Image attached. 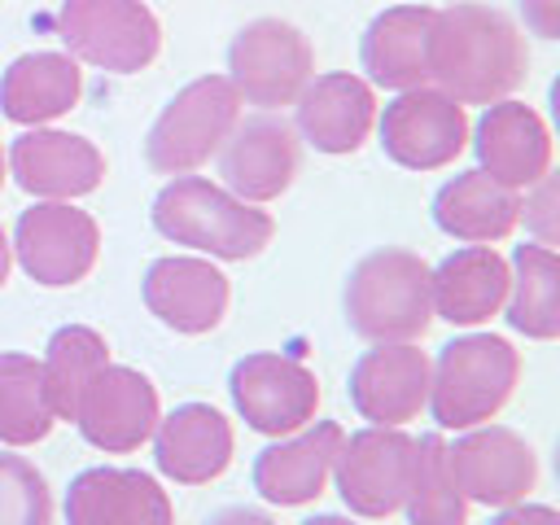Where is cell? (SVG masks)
<instances>
[{"instance_id": "obj_25", "label": "cell", "mask_w": 560, "mask_h": 525, "mask_svg": "<svg viewBox=\"0 0 560 525\" xmlns=\"http://www.w3.org/2000/svg\"><path fill=\"white\" fill-rule=\"evenodd\" d=\"M79 92L83 79L70 52H22L0 74V114L22 127H39L70 114Z\"/></svg>"}, {"instance_id": "obj_33", "label": "cell", "mask_w": 560, "mask_h": 525, "mask_svg": "<svg viewBox=\"0 0 560 525\" xmlns=\"http://www.w3.org/2000/svg\"><path fill=\"white\" fill-rule=\"evenodd\" d=\"M525 9V26L542 39H556L560 35V0H521Z\"/></svg>"}, {"instance_id": "obj_35", "label": "cell", "mask_w": 560, "mask_h": 525, "mask_svg": "<svg viewBox=\"0 0 560 525\" xmlns=\"http://www.w3.org/2000/svg\"><path fill=\"white\" fill-rule=\"evenodd\" d=\"M206 525H276V521L262 516V512H254V508H223V512H214Z\"/></svg>"}, {"instance_id": "obj_23", "label": "cell", "mask_w": 560, "mask_h": 525, "mask_svg": "<svg viewBox=\"0 0 560 525\" xmlns=\"http://www.w3.org/2000/svg\"><path fill=\"white\" fill-rule=\"evenodd\" d=\"M508 280H512V271L490 245H464V249L446 254L438 262V271H429L433 315H442L446 324H459V328L486 324L490 315L503 311Z\"/></svg>"}, {"instance_id": "obj_8", "label": "cell", "mask_w": 560, "mask_h": 525, "mask_svg": "<svg viewBox=\"0 0 560 525\" xmlns=\"http://www.w3.org/2000/svg\"><path fill=\"white\" fill-rule=\"evenodd\" d=\"M232 402L245 416L249 429L284 438L315 420L319 407V381L302 359L289 354H245L228 376Z\"/></svg>"}, {"instance_id": "obj_13", "label": "cell", "mask_w": 560, "mask_h": 525, "mask_svg": "<svg viewBox=\"0 0 560 525\" xmlns=\"http://www.w3.org/2000/svg\"><path fill=\"white\" fill-rule=\"evenodd\" d=\"M446 464H451L459 494L477 499L486 508H512L538 481V459H534L529 442L503 424L464 433L455 446H446Z\"/></svg>"}, {"instance_id": "obj_19", "label": "cell", "mask_w": 560, "mask_h": 525, "mask_svg": "<svg viewBox=\"0 0 560 525\" xmlns=\"http://www.w3.org/2000/svg\"><path fill=\"white\" fill-rule=\"evenodd\" d=\"M144 306L175 332H210L228 311V276L206 258H158L144 271Z\"/></svg>"}, {"instance_id": "obj_17", "label": "cell", "mask_w": 560, "mask_h": 525, "mask_svg": "<svg viewBox=\"0 0 560 525\" xmlns=\"http://www.w3.org/2000/svg\"><path fill=\"white\" fill-rule=\"evenodd\" d=\"M70 525H175L166 490L140 468H88L66 490Z\"/></svg>"}, {"instance_id": "obj_29", "label": "cell", "mask_w": 560, "mask_h": 525, "mask_svg": "<svg viewBox=\"0 0 560 525\" xmlns=\"http://www.w3.org/2000/svg\"><path fill=\"white\" fill-rule=\"evenodd\" d=\"M402 503L411 525H468V508L451 477L442 433H424L420 442H411V481Z\"/></svg>"}, {"instance_id": "obj_20", "label": "cell", "mask_w": 560, "mask_h": 525, "mask_svg": "<svg viewBox=\"0 0 560 525\" xmlns=\"http://www.w3.org/2000/svg\"><path fill=\"white\" fill-rule=\"evenodd\" d=\"M153 459L171 481L206 486L232 459V424L210 402H184L153 424Z\"/></svg>"}, {"instance_id": "obj_31", "label": "cell", "mask_w": 560, "mask_h": 525, "mask_svg": "<svg viewBox=\"0 0 560 525\" xmlns=\"http://www.w3.org/2000/svg\"><path fill=\"white\" fill-rule=\"evenodd\" d=\"M0 525H52L48 481L22 455H0Z\"/></svg>"}, {"instance_id": "obj_12", "label": "cell", "mask_w": 560, "mask_h": 525, "mask_svg": "<svg viewBox=\"0 0 560 525\" xmlns=\"http://www.w3.org/2000/svg\"><path fill=\"white\" fill-rule=\"evenodd\" d=\"M74 424H79L83 442H92L96 451H109V455L136 451L144 438H153L158 389L136 368L101 363L92 372V381L83 385V394H79Z\"/></svg>"}, {"instance_id": "obj_5", "label": "cell", "mask_w": 560, "mask_h": 525, "mask_svg": "<svg viewBox=\"0 0 560 525\" xmlns=\"http://www.w3.org/2000/svg\"><path fill=\"white\" fill-rule=\"evenodd\" d=\"M241 122V92L228 74H201L184 83L171 105L158 114L144 140V158L162 175H188L197 171Z\"/></svg>"}, {"instance_id": "obj_4", "label": "cell", "mask_w": 560, "mask_h": 525, "mask_svg": "<svg viewBox=\"0 0 560 525\" xmlns=\"http://www.w3.org/2000/svg\"><path fill=\"white\" fill-rule=\"evenodd\" d=\"M521 354L512 341L472 332L442 346L429 372V407L442 429H477L486 424L516 389Z\"/></svg>"}, {"instance_id": "obj_16", "label": "cell", "mask_w": 560, "mask_h": 525, "mask_svg": "<svg viewBox=\"0 0 560 525\" xmlns=\"http://www.w3.org/2000/svg\"><path fill=\"white\" fill-rule=\"evenodd\" d=\"M472 144H477V162H481L477 171H486L494 184H503L512 192L534 188L551 171V131L521 101L486 105Z\"/></svg>"}, {"instance_id": "obj_37", "label": "cell", "mask_w": 560, "mask_h": 525, "mask_svg": "<svg viewBox=\"0 0 560 525\" xmlns=\"http://www.w3.org/2000/svg\"><path fill=\"white\" fill-rule=\"evenodd\" d=\"M306 525H350L346 516H315V521H306Z\"/></svg>"}, {"instance_id": "obj_3", "label": "cell", "mask_w": 560, "mask_h": 525, "mask_svg": "<svg viewBox=\"0 0 560 525\" xmlns=\"http://www.w3.org/2000/svg\"><path fill=\"white\" fill-rule=\"evenodd\" d=\"M346 319L363 341H416L433 319L429 262L411 249H372L346 280Z\"/></svg>"}, {"instance_id": "obj_14", "label": "cell", "mask_w": 560, "mask_h": 525, "mask_svg": "<svg viewBox=\"0 0 560 525\" xmlns=\"http://www.w3.org/2000/svg\"><path fill=\"white\" fill-rule=\"evenodd\" d=\"M219 149V175L228 192L249 206L280 197L298 175V136L284 118L254 114L236 122Z\"/></svg>"}, {"instance_id": "obj_22", "label": "cell", "mask_w": 560, "mask_h": 525, "mask_svg": "<svg viewBox=\"0 0 560 525\" xmlns=\"http://www.w3.org/2000/svg\"><path fill=\"white\" fill-rule=\"evenodd\" d=\"M293 105H298V131L319 153H354L376 122L372 88L359 74H341V70L306 79Z\"/></svg>"}, {"instance_id": "obj_6", "label": "cell", "mask_w": 560, "mask_h": 525, "mask_svg": "<svg viewBox=\"0 0 560 525\" xmlns=\"http://www.w3.org/2000/svg\"><path fill=\"white\" fill-rule=\"evenodd\" d=\"M57 35L74 61L109 74H136L162 48V26L140 0H61Z\"/></svg>"}, {"instance_id": "obj_2", "label": "cell", "mask_w": 560, "mask_h": 525, "mask_svg": "<svg viewBox=\"0 0 560 525\" xmlns=\"http://www.w3.org/2000/svg\"><path fill=\"white\" fill-rule=\"evenodd\" d=\"M153 228L188 249H201L210 258H254L267 249L276 223L267 210L232 197L228 188L201 179V175H175L153 197Z\"/></svg>"}, {"instance_id": "obj_24", "label": "cell", "mask_w": 560, "mask_h": 525, "mask_svg": "<svg viewBox=\"0 0 560 525\" xmlns=\"http://www.w3.org/2000/svg\"><path fill=\"white\" fill-rule=\"evenodd\" d=\"M429 31H433V9L429 4H394L376 13L363 31V70L376 88H424L429 79Z\"/></svg>"}, {"instance_id": "obj_32", "label": "cell", "mask_w": 560, "mask_h": 525, "mask_svg": "<svg viewBox=\"0 0 560 525\" xmlns=\"http://www.w3.org/2000/svg\"><path fill=\"white\" fill-rule=\"evenodd\" d=\"M525 223L534 228V236H538V245H556V179H551V171L534 184V197H525Z\"/></svg>"}, {"instance_id": "obj_11", "label": "cell", "mask_w": 560, "mask_h": 525, "mask_svg": "<svg viewBox=\"0 0 560 525\" xmlns=\"http://www.w3.org/2000/svg\"><path fill=\"white\" fill-rule=\"evenodd\" d=\"M337 490L350 512L359 516H389L407 499L411 481V438L389 424L359 429L341 438L337 459H332Z\"/></svg>"}, {"instance_id": "obj_7", "label": "cell", "mask_w": 560, "mask_h": 525, "mask_svg": "<svg viewBox=\"0 0 560 525\" xmlns=\"http://www.w3.org/2000/svg\"><path fill=\"white\" fill-rule=\"evenodd\" d=\"M228 79L232 88L258 105V109H276V105H293L298 92L306 88L311 70H315V52L311 39L280 18H254L236 31L232 48H228Z\"/></svg>"}, {"instance_id": "obj_9", "label": "cell", "mask_w": 560, "mask_h": 525, "mask_svg": "<svg viewBox=\"0 0 560 525\" xmlns=\"http://www.w3.org/2000/svg\"><path fill=\"white\" fill-rule=\"evenodd\" d=\"M468 144L464 105H455L438 88H407L381 114V149L389 162L407 171L451 166Z\"/></svg>"}, {"instance_id": "obj_1", "label": "cell", "mask_w": 560, "mask_h": 525, "mask_svg": "<svg viewBox=\"0 0 560 525\" xmlns=\"http://www.w3.org/2000/svg\"><path fill=\"white\" fill-rule=\"evenodd\" d=\"M525 39L516 22L490 4L433 9L429 79L455 105H494L525 83Z\"/></svg>"}, {"instance_id": "obj_15", "label": "cell", "mask_w": 560, "mask_h": 525, "mask_svg": "<svg viewBox=\"0 0 560 525\" xmlns=\"http://www.w3.org/2000/svg\"><path fill=\"white\" fill-rule=\"evenodd\" d=\"M429 354L411 341H394V346H376L368 354H359V363L350 368V402L363 420L372 424H407L420 416V407L429 402Z\"/></svg>"}, {"instance_id": "obj_26", "label": "cell", "mask_w": 560, "mask_h": 525, "mask_svg": "<svg viewBox=\"0 0 560 525\" xmlns=\"http://www.w3.org/2000/svg\"><path fill=\"white\" fill-rule=\"evenodd\" d=\"M433 219L446 236L464 245H490L503 241L521 219V197L503 184H494L486 171H464L433 197Z\"/></svg>"}, {"instance_id": "obj_28", "label": "cell", "mask_w": 560, "mask_h": 525, "mask_svg": "<svg viewBox=\"0 0 560 525\" xmlns=\"http://www.w3.org/2000/svg\"><path fill=\"white\" fill-rule=\"evenodd\" d=\"M101 363H109V350H105V337L96 328L66 324L48 337V354H44L39 372H44V394H48V407L57 420H74L79 394Z\"/></svg>"}, {"instance_id": "obj_10", "label": "cell", "mask_w": 560, "mask_h": 525, "mask_svg": "<svg viewBox=\"0 0 560 525\" xmlns=\"http://www.w3.org/2000/svg\"><path fill=\"white\" fill-rule=\"evenodd\" d=\"M13 249H18L22 271L35 284L66 289V284H79L96 267L101 232L88 210H74L66 201H44V206L22 210Z\"/></svg>"}, {"instance_id": "obj_30", "label": "cell", "mask_w": 560, "mask_h": 525, "mask_svg": "<svg viewBox=\"0 0 560 525\" xmlns=\"http://www.w3.org/2000/svg\"><path fill=\"white\" fill-rule=\"evenodd\" d=\"M52 407L44 394V372L31 354H0V442L4 446H31L48 438Z\"/></svg>"}, {"instance_id": "obj_27", "label": "cell", "mask_w": 560, "mask_h": 525, "mask_svg": "<svg viewBox=\"0 0 560 525\" xmlns=\"http://www.w3.org/2000/svg\"><path fill=\"white\" fill-rule=\"evenodd\" d=\"M508 280V324L534 341L560 337V258L551 245H516Z\"/></svg>"}, {"instance_id": "obj_21", "label": "cell", "mask_w": 560, "mask_h": 525, "mask_svg": "<svg viewBox=\"0 0 560 525\" xmlns=\"http://www.w3.org/2000/svg\"><path fill=\"white\" fill-rule=\"evenodd\" d=\"M341 438H346L341 424L319 420V424H302L298 438L271 442L254 459V490L267 503H280V508L311 503L324 490L328 472H332V459H337Z\"/></svg>"}, {"instance_id": "obj_34", "label": "cell", "mask_w": 560, "mask_h": 525, "mask_svg": "<svg viewBox=\"0 0 560 525\" xmlns=\"http://www.w3.org/2000/svg\"><path fill=\"white\" fill-rule=\"evenodd\" d=\"M490 525H560V516H556V508H542V503H525V508H508V512H499Z\"/></svg>"}, {"instance_id": "obj_36", "label": "cell", "mask_w": 560, "mask_h": 525, "mask_svg": "<svg viewBox=\"0 0 560 525\" xmlns=\"http://www.w3.org/2000/svg\"><path fill=\"white\" fill-rule=\"evenodd\" d=\"M9 280V241H4V228H0V289Z\"/></svg>"}, {"instance_id": "obj_38", "label": "cell", "mask_w": 560, "mask_h": 525, "mask_svg": "<svg viewBox=\"0 0 560 525\" xmlns=\"http://www.w3.org/2000/svg\"><path fill=\"white\" fill-rule=\"evenodd\" d=\"M0 184H4V153H0Z\"/></svg>"}, {"instance_id": "obj_18", "label": "cell", "mask_w": 560, "mask_h": 525, "mask_svg": "<svg viewBox=\"0 0 560 525\" xmlns=\"http://www.w3.org/2000/svg\"><path fill=\"white\" fill-rule=\"evenodd\" d=\"M9 171L31 197H83L105 179V158L70 131H26L9 149Z\"/></svg>"}]
</instances>
